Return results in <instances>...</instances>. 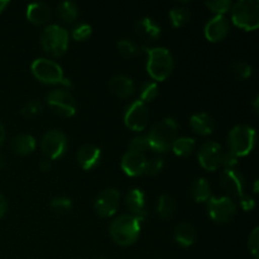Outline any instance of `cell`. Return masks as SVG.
Returning <instances> with one entry per match:
<instances>
[{
	"instance_id": "1",
	"label": "cell",
	"mask_w": 259,
	"mask_h": 259,
	"mask_svg": "<svg viewBox=\"0 0 259 259\" xmlns=\"http://www.w3.org/2000/svg\"><path fill=\"white\" fill-rule=\"evenodd\" d=\"M109 234L114 243L121 247L134 244L141 234V223L131 214L116 217L109 227Z\"/></svg>"
},
{
	"instance_id": "2",
	"label": "cell",
	"mask_w": 259,
	"mask_h": 259,
	"mask_svg": "<svg viewBox=\"0 0 259 259\" xmlns=\"http://www.w3.org/2000/svg\"><path fill=\"white\" fill-rule=\"evenodd\" d=\"M179 124L174 118H166L157 123L147 136L148 146L152 152L163 153L171 149L174 142L177 139Z\"/></svg>"
},
{
	"instance_id": "3",
	"label": "cell",
	"mask_w": 259,
	"mask_h": 259,
	"mask_svg": "<svg viewBox=\"0 0 259 259\" xmlns=\"http://www.w3.org/2000/svg\"><path fill=\"white\" fill-rule=\"evenodd\" d=\"M147 53V71L156 81H163L174 70V56L164 47L144 48Z\"/></svg>"
},
{
	"instance_id": "4",
	"label": "cell",
	"mask_w": 259,
	"mask_h": 259,
	"mask_svg": "<svg viewBox=\"0 0 259 259\" xmlns=\"http://www.w3.org/2000/svg\"><path fill=\"white\" fill-rule=\"evenodd\" d=\"M33 76L38 81L47 85H61L63 89H70L72 86L71 81L63 76V70L57 62L48 58H37L30 66Z\"/></svg>"
},
{
	"instance_id": "5",
	"label": "cell",
	"mask_w": 259,
	"mask_h": 259,
	"mask_svg": "<svg viewBox=\"0 0 259 259\" xmlns=\"http://www.w3.org/2000/svg\"><path fill=\"white\" fill-rule=\"evenodd\" d=\"M70 43V35L63 27L58 24H50L42 30L40 46L43 51L52 57H61L65 55Z\"/></svg>"
},
{
	"instance_id": "6",
	"label": "cell",
	"mask_w": 259,
	"mask_h": 259,
	"mask_svg": "<svg viewBox=\"0 0 259 259\" xmlns=\"http://www.w3.org/2000/svg\"><path fill=\"white\" fill-rule=\"evenodd\" d=\"M232 20L237 27L250 32L259 27L258 0H239L232 5Z\"/></svg>"
},
{
	"instance_id": "7",
	"label": "cell",
	"mask_w": 259,
	"mask_h": 259,
	"mask_svg": "<svg viewBox=\"0 0 259 259\" xmlns=\"http://www.w3.org/2000/svg\"><path fill=\"white\" fill-rule=\"evenodd\" d=\"M257 133L255 129L249 125H235L228 136V146L229 151L235 156L245 157L253 151L255 146Z\"/></svg>"
},
{
	"instance_id": "8",
	"label": "cell",
	"mask_w": 259,
	"mask_h": 259,
	"mask_svg": "<svg viewBox=\"0 0 259 259\" xmlns=\"http://www.w3.org/2000/svg\"><path fill=\"white\" fill-rule=\"evenodd\" d=\"M47 104L51 110L62 118H71L76 114L77 104L67 89H55L47 95Z\"/></svg>"
},
{
	"instance_id": "9",
	"label": "cell",
	"mask_w": 259,
	"mask_h": 259,
	"mask_svg": "<svg viewBox=\"0 0 259 259\" xmlns=\"http://www.w3.org/2000/svg\"><path fill=\"white\" fill-rule=\"evenodd\" d=\"M67 147V137L58 129H52V131L47 132L40 141V149L46 158L50 161L60 159L61 157L65 156Z\"/></svg>"
},
{
	"instance_id": "10",
	"label": "cell",
	"mask_w": 259,
	"mask_h": 259,
	"mask_svg": "<svg viewBox=\"0 0 259 259\" xmlns=\"http://www.w3.org/2000/svg\"><path fill=\"white\" fill-rule=\"evenodd\" d=\"M207 201V211L210 218L220 224L229 223L237 212V205L229 196L210 197Z\"/></svg>"
},
{
	"instance_id": "11",
	"label": "cell",
	"mask_w": 259,
	"mask_h": 259,
	"mask_svg": "<svg viewBox=\"0 0 259 259\" xmlns=\"http://www.w3.org/2000/svg\"><path fill=\"white\" fill-rule=\"evenodd\" d=\"M149 111L146 104L141 100H134L126 106L124 113V124L134 132H142L148 124Z\"/></svg>"
},
{
	"instance_id": "12",
	"label": "cell",
	"mask_w": 259,
	"mask_h": 259,
	"mask_svg": "<svg viewBox=\"0 0 259 259\" xmlns=\"http://www.w3.org/2000/svg\"><path fill=\"white\" fill-rule=\"evenodd\" d=\"M120 204V192L116 189H105L98 195L94 206L101 218H110L115 215Z\"/></svg>"
},
{
	"instance_id": "13",
	"label": "cell",
	"mask_w": 259,
	"mask_h": 259,
	"mask_svg": "<svg viewBox=\"0 0 259 259\" xmlns=\"http://www.w3.org/2000/svg\"><path fill=\"white\" fill-rule=\"evenodd\" d=\"M223 148L218 142H205L197 152L200 164L207 171H217L222 162Z\"/></svg>"
},
{
	"instance_id": "14",
	"label": "cell",
	"mask_w": 259,
	"mask_h": 259,
	"mask_svg": "<svg viewBox=\"0 0 259 259\" xmlns=\"http://www.w3.org/2000/svg\"><path fill=\"white\" fill-rule=\"evenodd\" d=\"M220 185L233 196L242 197L245 190V179L238 169H224L220 175Z\"/></svg>"
},
{
	"instance_id": "15",
	"label": "cell",
	"mask_w": 259,
	"mask_h": 259,
	"mask_svg": "<svg viewBox=\"0 0 259 259\" xmlns=\"http://www.w3.org/2000/svg\"><path fill=\"white\" fill-rule=\"evenodd\" d=\"M125 205L139 223H143L148 218L146 210V195L141 189H132L125 196Z\"/></svg>"
},
{
	"instance_id": "16",
	"label": "cell",
	"mask_w": 259,
	"mask_h": 259,
	"mask_svg": "<svg viewBox=\"0 0 259 259\" xmlns=\"http://www.w3.org/2000/svg\"><path fill=\"white\" fill-rule=\"evenodd\" d=\"M230 27L225 15H215L205 24V37L210 42H220L229 33Z\"/></svg>"
},
{
	"instance_id": "17",
	"label": "cell",
	"mask_w": 259,
	"mask_h": 259,
	"mask_svg": "<svg viewBox=\"0 0 259 259\" xmlns=\"http://www.w3.org/2000/svg\"><path fill=\"white\" fill-rule=\"evenodd\" d=\"M147 158L143 153L128 151L121 158V169L131 177H138L144 175Z\"/></svg>"
},
{
	"instance_id": "18",
	"label": "cell",
	"mask_w": 259,
	"mask_h": 259,
	"mask_svg": "<svg viewBox=\"0 0 259 259\" xmlns=\"http://www.w3.org/2000/svg\"><path fill=\"white\" fill-rule=\"evenodd\" d=\"M76 158H77L81 168L85 171H90L100 163L101 149L94 144H83L78 148Z\"/></svg>"
},
{
	"instance_id": "19",
	"label": "cell",
	"mask_w": 259,
	"mask_h": 259,
	"mask_svg": "<svg viewBox=\"0 0 259 259\" xmlns=\"http://www.w3.org/2000/svg\"><path fill=\"white\" fill-rule=\"evenodd\" d=\"M136 28V32L142 39L147 40V42H154V40L158 39L162 34L161 25L156 22L154 19L149 17L141 18L136 22L134 24Z\"/></svg>"
},
{
	"instance_id": "20",
	"label": "cell",
	"mask_w": 259,
	"mask_h": 259,
	"mask_svg": "<svg viewBox=\"0 0 259 259\" xmlns=\"http://www.w3.org/2000/svg\"><path fill=\"white\" fill-rule=\"evenodd\" d=\"M109 89L115 96L120 99L131 98L136 91V85L131 77L125 75H116L109 81Z\"/></svg>"
},
{
	"instance_id": "21",
	"label": "cell",
	"mask_w": 259,
	"mask_h": 259,
	"mask_svg": "<svg viewBox=\"0 0 259 259\" xmlns=\"http://www.w3.org/2000/svg\"><path fill=\"white\" fill-rule=\"evenodd\" d=\"M190 125L195 133L200 134V136H209L215 131L217 123L209 114L196 113L190 118Z\"/></svg>"
},
{
	"instance_id": "22",
	"label": "cell",
	"mask_w": 259,
	"mask_h": 259,
	"mask_svg": "<svg viewBox=\"0 0 259 259\" xmlns=\"http://www.w3.org/2000/svg\"><path fill=\"white\" fill-rule=\"evenodd\" d=\"M27 18L30 23L35 25H42L50 20L51 8L46 3H32L27 8Z\"/></svg>"
},
{
	"instance_id": "23",
	"label": "cell",
	"mask_w": 259,
	"mask_h": 259,
	"mask_svg": "<svg viewBox=\"0 0 259 259\" xmlns=\"http://www.w3.org/2000/svg\"><path fill=\"white\" fill-rule=\"evenodd\" d=\"M174 238L177 244L181 245V247H191L195 243V239H196V230H195V228L190 223H180L175 228Z\"/></svg>"
},
{
	"instance_id": "24",
	"label": "cell",
	"mask_w": 259,
	"mask_h": 259,
	"mask_svg": "<svg viewBox=\"0 0 259 259\" xmlns=\"http://www.w3.org/2000/svg\"><path fill=\"white\" fill-rule=\"evenodd\" d=\"M10 148L19 156H28L35 149V139L30 134H18L10 142Z\"/></svg>"
},
{
	"instance_id": "25",
	"label": "cell",
	"mask_w": 259,
	"mask_h": 259,
	"mask_svg": "<svg viewBox=\"0 0 259 259\" xmlns=\"http://www.w3.org/2000/svg\"><path fill=\"white\" fill-rule=\"evenodd\" d=\"M191 195L195 201H207L211 196V187H210L207 180L204 179V177H199V179L194 180V182L191 184Z\"/></svg>"
},
{
	"instance_id": "26",
	"label": "cell",
	"mask_w": 259,
	"mask_h": 259,
	"mask_svg": "<svg viewBox=\"0 0 259 259\" xmlns=\"http://www.w3.org/2000/svg\"><path fill=\"white\" fill-rule=\"evenodd\" d=\"M196 142L191 137H180L172 144L171 149L179 157H187L195 151Z\"/></svg>"
},
{
	"instance_id": "27",
	"label": "cell",
	"mask_w": 259,
	"mask_h": 259,
	"mask_svg": "<svg viewBox=\"0 0 259 259\" xmlns=\"http://www.w3.org/2000/svg\"><path fill=\"white\" fill-rule=\"evenodd\" d=\"M57 15L63 23H73L78 17V7L73 2H62L57 5Z\"/></svg>"
},
{
	"instance_id": "28",
	"label": "cell",
	"mask_w": 259,
	"mask_h": 259,
	"mask_svg": "<svg viewBox=\"0 0 259 259\" xmlns=\"http://www.w3.org/2000/svg\"><path fill=\"white\" fill-rule=\"evenodd\" d=\"M176 210V204L171 195L162 194L157 202V214L162 219H169Z\"/></svg>"
},
{
	"instance_id": "29",
	"label": "cell",
	"mask_w": 259,
	"mask_h": 259,
	"mask_svg": "<svg viewBox=\"0 0 259 259\" xmlns=\"http://www.w3.org/2000/svg\"><path fill=\"white\" fill-rule=\"evenodd\" d=\"M169 18H171V23L175 28L184 27L186 23H189L191 14L190 10L185 7H175L169 10Z\"/></svg>"
},
{
	"instance_id": "30",
	"label": "cell",
	"mask_w": 259,
	"mask_h": 259,
	"mask_svg": "<svg viewBox=\"0 0 259 259\" xmlns=\"http://www.w3.org/2000/svg\"><path fill=\"white\" fill-rule=\"evenodd\" d=\"M230 73L234 76L238 80H245V78L250 77L253 73V68L249 63L244 62V61H234L232 65L229 66Z\"/></svg>"
},
{
	"instance_id": "31",
	"label": "cell",
	"mask_w": 259,
	"mask_h": 259,
	"mask_svg": "<svg viewBox=\"0 0 259 259\" xmlns=\"http://www.w3.org/2000/svg\"><path fill=\"white\" fill-rule=\"evenodd\" d=\"M50 206L56 214H68L72 210V201L67 196H56L51 200Z\"/></svg>"
},
{
	"instance_id": "32",
	"label": "cell",
	"mask_w": 259,
	"mask_h": 259,
	"mask_svg": "<svg viewBox=\"0 0 259 259\" xmlns=\"http://www.w3.org/2000/svg\"><path fill=\"white\" fill-rule=\"evenodd\" d=\"M158 85L154 81H146L141 88V101L144 104L153 101L158 96Z\"/></svg>"
},
{
	"instance_id": "33",
	"label": "cell",
	"mask_w": 259,
	"mask_h": 259,
	"mask_svg": "<svg viewBox=\"0 0 259 259\" xmlns=\"http://www.w3.org/2000/svg\"><path fill=\"white\" fill-rule=\"evenodd\" d=\"M91 33H93V28L88 23H77L75 27L72 28V37L75 40H86L90 38Z\"/></svg>"
},
{
	"instance_id": "34",
	"label": "cell",
	"mask_w": 259,
	"mask_h": 259,
	"mask_svg": "<svg viewBox=\"0 0 259 259\" xmlns=\"http://www.w3.org/2000/svg\"><path fill=\"white\" fill-rule=\"evenodd\" d=\"M205 5L217 15H224L232 9L233 4L230 0H212V2H206Z\"/></svg>"
},
{
	"instance_id": "35",
	"label": "cell",
	"mask_w": 259,
	"mask_h": 259,
	"mask_svg": "<svg viewBox=\"0 0 259 259\" xmlns=\"http://www.w3.org/2000/svg\"><path fill=\"white\" fill-rule=\"evenodd\" d=\"M118 50L119 53L121 56L126 58L134 57V56L138 55V47L136 46V43L132 42L131 39H120L118 42Z\"/></svg>"
},
{
	"instance_id": "36",
	"label": "cell",
	"mask_w": 259,
	"mask_h": 259,
	"mask_svg": "<svg viewBox=\"0 0 259 259\" xmlns=\"http://www.w3.org/2000/svg\"><path fill=\"white\" fill-rule=\"evenodd\" d=\"M42 111L43 105L40 101L30 100L29 103H27L22 108V115L24 116V118H34V116L39 115Z\"/></svg>"
},
{
	"instance_id": "37",
	"label": "cell",
	"mask_w": 259,
	"mask_h": 259,
	"mask_svg": "<svg viewBox=\"0 0 259 259\" xmlns=\"http://www.w3.org/2000/svg\"><path fill=\"white\" fill-rule=\"evenodd\" d=\"M162 169H163V159L161 157H153V158L147 159L144 174L148 176H156Z\"/></svg>"
},
{
	"instance_id": "38",
	"label": "cell",
	"mask_w": 259,
	"mask_h": 259,
	"mask_svg": "<svg viewBox=\"0 0 259 259\" xmlns=\"http://www.w3.org/2000/svg\"><path fill=\"white\" fill-rule=\"evenodd\" d=\"M149 149L148 146V139H147V136H138L134 137L133 139L129 143V151L136 152V153H143Z\"/></svg>"
},
{
	"instance_id": "39",
	"label": "cell",
	"mask_w": 259,
	"mask_h": 259,
	"mask_svg": "<svg viewBox=\"0 0 259 259\" xmlns=\"http://www.w3.org/2000/svg\"><path fill=\"white\" fill-rule=\"evenodd\" d=\"M248 247L254 259L259 258V228L255 227L248 239Z\"/></svg>"
},
{
	"instance_id": "40",
	"label": "cell",
	"mask_w": 259,
	"mask_h": 259,
	"mask_svg": "<svg viewBox=\"0 0 259 259\" xmlns=\"http://www.w3.org/2000/svg\"><path fill=\"white\" fill-rule=\"evenodd\" d=\"M238 157L235 156L234 153H232L230 151L225 152V153H223L222 156V162H220V166L224 167L225 169H232V168H235L238 164Z\"/></svg>"
},
{
	"instance_id": "41",
	"label": "cell",
	"mask_w": 259,
	"mask_h": 259,
	"mask_svg": "<svg viewBox=\"0 0 259 259\" xmlns=\"http://www.w3.org/2000/svg\"><path fill=\"white\" fill-rule=\"evenodd\" d=\"M240 205H242L243 210H245V211H250V210L254 209V199H253L252 196H249V195L244 194L242 197H240Z\"/></svg>"
},
{
	"instance_id": "42",
	"label": "cell",
	"mask_w": 259,
	"mask_h": 259,
	"mask_svg": "<svg viewBox=\"0 0 259 259\" xmlns=\"http://www.w3.org/2000/svg\"><path fill=\"white\" fill-rule=\"evenodd\" d=\"M8 210V202H7V199L4 197V195L0 192V219H2L3 217L5 215V212H7Z\"/></svg>"
},
{
	"instance_id": "43",
	"label": "cell",
	"mask_w": 259,
	"mask_h": 259,
	"mask_svg": "<svg viewBox=\"0 0 259 259\" xmlns=\"http://www.w3.org/2000/svg\"><path fill=\"white\" fill-rule=\"evenodd\" d=\"M51 167H52V162H51L50 159L45 158V159H42V161H40L39 168H40V171H42V172H48L51 169Z\"/></svg>"
},
{
	"instance_id": "44",
	"label": "cell",
	"mask_w": 259,
	"mask_h": 259,
	"mask_svg": "<svg viewBox=\"0 0 259 259\" xmlns=\"http://www.w3.org/2000/svg\"><path fill=\"white\" fill-rule=\"evenodd\" d=\"M5 137H7V132H5L4 125L0 123V147H2L3 143L5 142Z\"/></svg>"
},
{
	"instance_id": "45",
	"label": "cell",
	"mask_w": 259,
	"mask_h": 259,
	"mask_svg": "<svg viewBox=\"0 0 259 259\" xmlns=\"http://www.w3.org/2000/svg\"><path fill=\"white\" fill-rule=\"evenodd\" d=\"M8 5H9V2H7V0H0V13H2Z\"/></svg>"
},
{
	"instance_id": "46",
	"label": "cell",
	"mask_w": 259,
	"mask_h": 259,
	"mask_svg": "<svg viewBox=\"0 0 259 259\" xmlns=\"http://www.w3.org/2000/svg\"><path fill=\"white\" fill-rule=\"evenodd\" d=\"M258 104H259V96H258V95H255L254 101H253V106H254V111H255V113H258V110H259Z\"/></svg>"
},
{
	"instance_id": "47",
	"label": "cell",
	"mask_w": 259,
	"mask_h": 259,
	"mask_svg": "<svg viewBox=\"0 0 259 259\" xmlns=\"http://www.w3.org/2000/svg\"><path fill=\"white\" fill-rule=\"evenodd\" d=\"M5 167V158L2 153H0V169H3Z\"/></svg>"
},
{
	"instance_id": "48",
	"label": "cell",
	"mask_w": 259,
	"mask_h": 259,
	"mask_svg": "<svg viewBox=\"0 0 259 259\" xmlns=\"http://www.w3.org/2000/svg\"><path fill=\"white\" fill-rule=\"evenodd\" d=\"M254 192H258V181H254Z\"/></svg>"
},
{
	"instance_id": "49",
	"label": "cell",
	"mask_w": 259,
	"mask_h": 259,
	"mask_svg": "<svg viewBox=\"0 0 259 259\" xmlns=\"http://www.w3.org/2000/svg\"><path fill=\"white\" fill-rule=\"evenodd\" d=\"M95 259H105V258H103V257H99V258H95Z\"/></svg>"
},
{
	"instance_id": "50",
	"label": "cell",
	"mask_w": 259,
	"mask_h": 259,
	"mask_svg": "<svg viewBox=\"0 0 259 259\" xmlns=\"http://www.w3.org/2000/svg\"><path fill=\"white\" fill-rule=\"evenodd\" d=\"M73 259H80V258H73Z\"/></svg>"
}]
</instances>
